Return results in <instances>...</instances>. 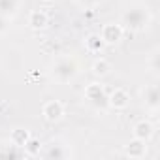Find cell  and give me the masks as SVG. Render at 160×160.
Here are the masks:
<instances>
[{
    "instance_id": "obj_1",
    "label": "cell",
    "mask_w": 160,
    "mask_h": 160,
    "mask_svg": "<svg viewBox=\"0 0 160 160\" xmlns=\"http://www.w3.org/2000/svg\"><path fill=\"white\" fill-rule=\"evenodd\" d=\"M151 23V15L143 6H132L122 13V27L128 30H143Z\"/></svg>"
},
{
    "instance_id": "obj_2",
    "label": "cell",
    "mask_w": 160,
    "mask_h": 160,
    "mask_svg": "<svg viewBox=\"0 0 160 160\" xmlns=\"http://www.w3.org/2000/svg\"><path fill=\"white\" fill-rule=\"evenodd\" d=\"M51 73H53V77L57 79L58 83H70L72 79L77 75V62H75L73 58L60 57V58L53 64Z\"/></svg>"
},
{
    "instance_id": "obj_3",
    "label": "cell",
    "mask_w": 160,
    "mask_h": 160,
    "mask_svg": "<svg viewBox=\"0 0 160 160\" xmlns=\"http://www.w3.org/2000/svg\"><path fill=\"white\" fill-rule=\"evenodd\" d=\"M100 38H102V42L106 45H113V43L121 42V38H122V27L121 25H115V23H109V25H106L102 28Z\"/></svg>"
},
{
    "instance_id": "obj_4",
    "label": "cell",
    "mask_w": 160,
    "mask_h": 160,
    "mask_svg": "<svg viewBox=\"0 0 160 160\" xmlns=\"http://www.w3.org/2000/svg\"><path fill=\"white\" fill-rule=\"evenodd\" d=\"M143 102L149 109L156 111L160 106V94H158V87L156 85H149L143 89Z\"/></svg>"
},
{
    "instance_id": "obj_5",
    "label": "cell",
    "mask_w": 160,
    "mask_h": 160,
    "mask_svg": "<svg viewBox=\"0 0 160 160\" xmlns=\"http://www.w3.org/2000/svg\"><path fill=\"white\" fill-rule=\"evenodd\" d=\"M85 96H87V100L92 102L94 106H100V104H106V102H108V96H106L104 89H102L100 85H96V83H92V85L87 87Z\"/></svg>"
},
{
    "instance_id": "obj_6",
    "label": "cell",
    "mask_w": 160,
    "mask_h": 160,
    "mask_svg": "<svg viewBox=\"0 0 160 160\" xmlns=\"http://www.w3.org/2000/svg\"><path fill=\"white\" fill-rule=\"evenodd\" d=\"M62 115H64V108H62L60 102L53 100V102H47V104L43 106V117H45L47 121L55 122V121H58Z\"/></svg>"
},
{
    "instance_id": "obj_7",
    "label": "cell",
    "mask_w": 160,
    "mask_h": 160,
    "mask_svg": "<svg viewBox=\"0 0 160 160\" xmlns=\"http://www.w3.org/2000/svg\"><path fill=\"white\" fill-rule=\"evenodd\" d=\"M128 102H130V96H128V92L122 91V89H115V92H111V94L108 96V104L113 106V108H117V109L126 108Z\"/></svg>"
},
{
    "instance_id": "obj_8",
    "label": "cell",
    "mask_w": 160,
    "mask_h": 160,
    "mask_svg": "<svg viewBox=\"0 0 160 160\" xmlns=\"http://www.w3.org/2000/svg\"><path fill=\"white\" fill-rule=\"evenodd\" d=\"M151 136H152V124H151L149 121H139V122L134 126V138H136V139L147 141Z\"/></svg>"
},
{
    "instance_id": "obj_9",
    "label": "cell",
    "mask_w": 160,
    "mask_h": 160,
    "mask_svg": "<svg viewBox=\"0 0 160 160\" xmlns=\"http://www.w3.org/2000/svg\"><path fill=\"white\" fill-rule=\"evenodd\" d=\"M143 154H145V141L141 139H136L126 147V156L130 158H141Z\"/></svg>"
},
{
    "instance_id": "obj_10",
    "label": "cell",
    "mask_w": 160,
    "mask_h": 160,
    "mask_svg": "<svg viewBox=\"0 0 160 160\" xmlns=\"http://www.w3.org/2000/svg\"><path fill=\"white\" fill-rule=\"evenodd\" d=\"M28 25H30L32 28H45V25H47V15H45L43 12L36 10V12L30 13V17H28Z\"/></svg>"
},
{
    "instance_id": "obj_11",
    "label": "cell",
    "mask_w": 160,
    "mask_h": 160,
    "mask_svg": "<svg viewBox=\"0 0 160 160\" xmlns=\"http://www.w3.org/2000/svg\"><path fill=\"white\" fill-rule=\"evenodd\" d=\"M19 8V0H0V15L10 17L17 12Z\"/></svg>"
},
{
    "instance_id": "obj_12",
    "label": "cell",
    "mask_w": 160,
    "mask_h": 160,
    "mask_svg": "<svg viewBox=\"0 0 160 160\" xmlns=\"http://www.w3.org/2000/svg\"><path fill=\"white\" fill-rule=\"evenodd\" d=\"M109 70H111V64H109L106 58H100V60H96V62L92 64V73H94V75L104 77V75L109 73Z\"/></svg>"
},
{
    "instance_id": "obj_13",
    "label": "cell",
    "mask_w": 160,
    "mask_h": 160,
    "mask_svg": "<svg viewBox=\"0 0 160 160\" xmlns=\"http://www.w3.org/2000/svg\"><path fill=\"white\" fill-rule=\"evenodd\" d=\"M28 141V134L27 130H15L12 134V143L17 145V147H25V143Z\"/></svg>"
},
{
    "instance_id": "obj_14",
    "label": "cell",
    "mask_w": 160,
    "mask_h": 160,
    "mask_svg": "<svg viewBox=\"0 0 160 160\" xmlns=\"http://www.w3.org/2000/svg\"><path fill=\"white\" fill-rule=\"evenodd\" d=\"M102 45H104V42H102V38H100V36H96V34L89 36V40H87V49H89V51L98 53V51L102 49Z\"/></svg>"
},
{
    "instance_id": "obj_15",
    "label": "cell",
    "mask_w": 160,
    "mask_h": 160,
    "mask_svg": "<svg viewBox=\"0 0 160 160\" xmlns=\"http://www.w3.org/2000/svg\"><path fill=\"white\" fill-rule=\"evenodd\" d=\"M38 145H40V143H38L36 139H30V141H27V143H25V149H27L30 154H34V152H38V149H40Z\"/></svg>"
},
{
    "instance_id": "obj_16",
    "label": "cell",
    "mask_w": 160,
    "mask_h": 160,
    "mask_svg": "<svg viewBox=\"0 0 160 160\" xmlns=\"http://www.w3.org/2000/svg\"><path fill=\"white\" fill-rule=\"evenodd\" d=\"M81 6H87V8H92V6H96V4H100L102 0H77Z\"/></svg>"
},
{
    "instance_id": "obj_17",
    "label": "cell",
    "mask_w": 160,
    "mask_h": 160,
    "mask_svg": "<svg viewBox=\"0 0 160 160\" xmlns=\"http://www.w3.org/2000/svg\"><path fill=\"white\" fill-rule=\"evenodd\" d=\"M6 27H8V25H6V17H4V15H0V32H4Z\"/></svg>"
}]
</instances>
